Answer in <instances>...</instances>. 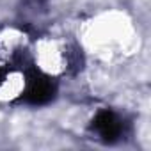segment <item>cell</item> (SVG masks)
I'll list each match as a JSON object with an SVG mask.
<instances>
[{"label": "cell", "mask_w": 151, "mask_h": 151, "mask_svg": "<svg viewBox=\"0 0 151 151\" xmlns=\"http://www.w3.org/2000/svg\"><path fill=\"white\" fill-rule=\"evenodd\" d=\"M55 94V86L52 84V80L43 75H34L30 77L29 84H27V91H25V98L29 103L32 105H43L48 103Z\"/></svg>", "instance_id": "cell-1"}, {"label": "cell", "mask_w": 151, "mask_h": 151, "mask_svg": "<svg viewBox=\"0 0 151 151\" xmlns=\"http://www.w3.org/2000/svg\"><path fill=\"white\" fill-rule=\"evenodd\" d=\"M94 128L105 140H116L121 135V121L110 110H101L94 117Z\"/></svg>", "instance_id": "cell-2"}]
</instances>
